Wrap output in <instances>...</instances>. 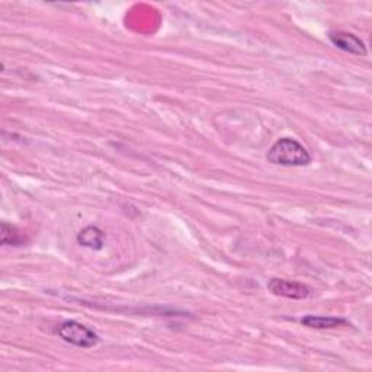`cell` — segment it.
<instances>
[{
  "mask_svg": "<svg viewBox=\"0 0 372 372\" xmlns=\"http://www.w3.org/2000/svg\"><path fill=\"white\" fill-rule=\"evenodd\" d=\"M267 160L279 166H307L311 157L296 140L279 139L267 152Z\"/></svg>",
  "mask_w": 372,
  "mask_h": 372,
  "instance_id": "6da1fadb",
  "label": "cell"
},
{
  "mask_svg": "<svg viewBox=\"0 0 372 372\" xmlns=\"http://www.w3.org/2000/svg\"><path fill=\"white\" fill-rule=\"evenodd\" d=\"M57 335L67 342V344L83 349L94 348L99 342V336L94 330L89 329L85 324L73 320L64 321L58 326Z\"/></svg>",
  "mask_w": 372,
  "mask_h": 372,
  "instance_id": "7a4b0ae2",
  "label": "cell"
},
{
  "mask_svg": "<svg viewBox=\"0 0 372 372\" xmlns=\"http://www.w3.org/2000/svg\"><path fill=\"white\" fill-rule=\"evenodd\" d=\"M267 288L275 295L285 296L291 300H304L310 295V288L295 281H285L279 278H272L267 282Z\"/></svg>",
  "mask_w": 372,
  "mask_h": 372,
  "instance_id": "3957f363",
  "label": "cell"
},
{
  "mask_svg": "<svg viewBox=\"0 0 372 372\" xmlns=\"http://www.w3.org/2000/svg\"><path fill=\"white\" fill-rule=\"evenodd\" d=\"M329 37H330V41L333 42V46H336L342 51H346L355 55L366 54L365 44L353 34L344 33V31H335V33H330Z\"/></svg>",
  "mask_w": 372,
  "mask_h": 372,
  "instance_id": "277c9868",
  "label": "cell"
},
{
  "mask_svg": "<svg viewBox=\"0 0 372 372\" xmlns=\"http://www.w3.org/2000/svg\"><path fill=\"white\" fill-rule=\"evenodd\" d=\"M78 242L85 247L100 250L105 243V233L95 226H89L79 233Z\"/></svg>",
  "mask_w": 372,
  "mask_h": 372,
  "instance_id": "5b68a950",
  "label": "cell"
},
{
  "mask_svg": "<svg viewBox=\"0 0 372 372\" xmlns=\"http://www.w3.org/2000/svg\"><path fill=\"white\" fill-rule=\"evenodd\" d=\"M301 323L311 329H333L337 326H346L348 321L339 317H323V316H305Z\"/></svg>",
  "mask_w": 372,
  "mask_h": 372,
  "instance_id": "8992f818",
  "label": "cell"
},
{
  "mask_svg": "<svg viewBox=\"0 0 372 372\" xmlns=\"http://www.w3.org/2000/svg\"><path fill=\"white\" fill-rule=\"evenodd\" d=\"M0 239H2V245L5 246H18L21 243V237L17 229L2 222V233H0Z\"/></svg>",
  "mask_w": 372,
  "mask_h": 372,
  "instance_id": "52a82bcc",
  "label": "cell"
}]
</instances>
